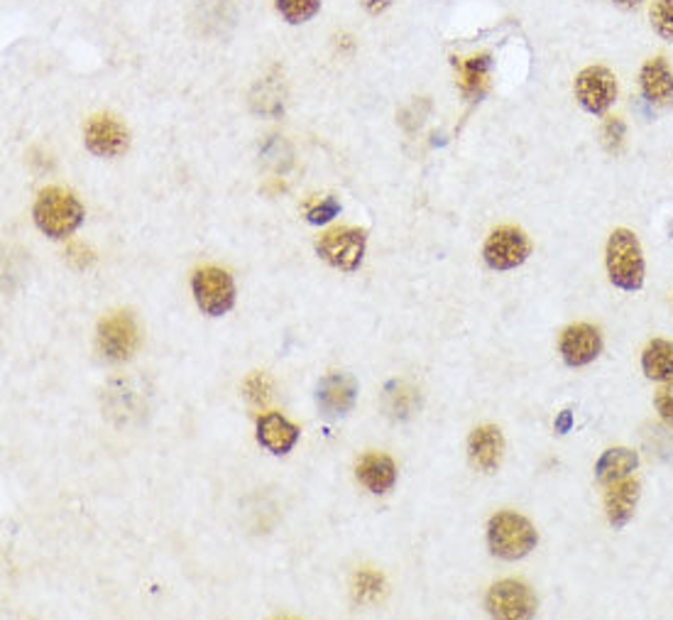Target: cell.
Listing matches in <instances>:
<instances>
[{"mask_svg": "<svg viewBox=\"0 0 673 620\" xmlns=\"http://www.w3.org/2000/svg\"><path fill=\"white\" fill-rule=\"evenodd\" d=\"M561 359L568 368H583L588 363H593L597 356L603 351V334L597 331V327L585 322L571 324V327L563 329L561 341H559Z\"/></svg>", "mask_w": 673, "mask_h": 620, "instance_id": "11", "label": "cell"}, {"mask_svg": "<svg viewBox=\"0 0 673 620\" xmlns=\"http://www.w3.org/2000/svg\"><path fill=\"white\" fill-rule=\"evenodd\" d=\"M637 466H639L637 451L627 449V447H613V449H607L601 459H597L595 478L601 481L603 486H613V483L632 476Z\"/></svg>", "mask_w": 673, "mask_h": 620, "instance_id": "17", "label": "cell"}, {"mask_svg": "<svg viewBox=\"0 0 673 620\" xmlns=\"http://www.w3.org/2000/svg\"><path fill=\"white\" fill-rule=\"evenodd\" d=\"M575 99L581 103V109L591 115H605L617 99V79L615 74L607 67H585L575 77L573 83Z\"/></svg>", "mask_w": 673, "mask_h": 620, "instance_id": "6", "label": "cell"}, {"mask_svg": "<svg viewBox=\"0 0 673 620\" xmlns=\"http://www.w3.org/2000/svg\"><path fill=\"white\" fill-rule=\"evenodd\" d=\"M486 604L490 616L502 620H522L536 613V596L527 584L517 579L498 582L488 591Z\"/></svg>", "mask_w": 673, "mask_h": 620, "instance_id": "8", "label": "cell"}, {"mask_svg": "<svg viewBox=\"0 0 673 620\" xmlns=\"http://www.w3.org/2000/svg\"><path fill=\"white\" fill-rule=\"evenodd\" d=\"M532 253V244L522 228L502 226L492 230L490 238L482 248V258H486L488 268L492 270H514L520 268Z\"/></svg>", "mask_w": 673, "mask_h": 620, "instance_id": "7", "label": "cell"}, {"mask_svg": "<svg viewBox=\"0 0 673 620\" xmlns=\"http://www.w3.org/2000/svg\"><path fill=\"white\" fill-rule=\"evenodd\" d=\"M367 246V234L361 228H333L323 234L317 244V253L329 262L331 268L343 272H355L363 266Z\"/></svg>", "mask_w": 673, "mask_h": 620, "instance_id": "4", "label": "cell"}, {"mask_svg": "<svg viewBox=\"0 0 673 620\" xmlns=\"http://www.w3.org/2000/svg\"><path fill=\"white\" fill-rule=\"evenodd\" d=\"M83 216L87 214H83L79 199L61 187H49L39 192L33 208L37 228L55 240L69 238L83 224Z\"/></svg>", "mask_w": 673, "mask_h": 620, "instance_id": "2", "label": "cell"}, {"mask_svg": "<svg viewBox=\"0 0 673 620\" xmlns=\"http://www.w3.org/2000/svg\"><path fill=\"white\" fill-rule=\"evenodd\" d=\"M363 5H365V10L370 15H380V13H385L387 8L392 5V0H363Z\"/></svg>", "mask_w": 673, "mask_h": 620, "instance_id": "27", "label": "cell"}, {"mask_svg": "<svg viewBox=\"0 0 673 620\" xmlns=\"http://www.w3.org/2000/svg\"><path fill=\"white\" fill-rule=\"evenodd\" d=\"M539 542L534 525L517 512H498L488 525V544L495 556L504 562L524 560Z\"/></svg>", "mask_w": 673, "mask_h": 620, "instance_id": "3", "label": "cell"}, {"mask_svg": "<svg viewBox=\"0 0 673 620\" xmlns=\"http://www.w3.org/2000/svg\"><path fill=\"white\" fill-rule=\"evenodd\" d=\"M258 441L272 454H289L299 441V429L280 413H267L258 422Z\"/></svg>", "mask_w": 673, "mask_h": 620, "instance_id": "16", "label": "cell"}, {"mask_svg": "<svg viewBox=\"0 0 673 620\" xmlns=\"http://www.w3.org/2000/svg\"><path fill=\"white\" fill-rule=\"evenodd\" d=\"M641 371L649 381L673 383V341L654 339L641 353Z\"/></svg>", "mask_w": 673, "mask_h": 620, "instance_id": "19", "label": "cell"}, {"mask_svg": "<svg viewBox=\"0 0 673 620\" xmlns=\"http://www.w3.org/2000/svg\"><path fill=\"white\" fill-rule=\"evenodd\" d=\"M649 18L654 33L661 40L673 42V0H654V5L649 10Z\"/></svg>", "mask_w": 673, "mask_h": 620, "instance_id": "22", "label": "cell"}, {"mask_svg": "<svg viewBox=\"0 0 673 620\" xmlns=\"http://www.w3.org/2000/svg\"><path fill=\"white\" fill-rule=\"evenodd\" d=\"M383 586H385V582H383L380 574L367 572V570L355 574L353 588H355V596L361 598V601H373V598L383 594Z\"/></svg>", "mask_w": 673, "mask_h": 620, "instance_id": "23", "label": "cell"}, {"mask_svg": "<svg viewBox=\"0 0 673 620\" xmlns=\"http://www.w3.org/2000/svg\"><path fill=\"white\" fill-rule=\"evenodd\" d=\"M140 331L128 312H118L103 319L99 327V349L111 361H128L138 351Z\"/></svg>", "mask_w": 673, "mask_h": 620, "instance_id": "9", "label": "cell"}, {"mask_svg": "<svg viewBox=\"0 0 673 620\" xmlns=\"http://www.w3.org/2000/svg\"><path fill=\"white\" fill-rule=\"evenodd\" d=\"M277 13L289 25H304L311 18H317L321 10V0H277Z\"/></svg>", "mask_w": 673, "mask_h": 620, "instance_id": "21", "label": "cell"}, {"mask_svg": "<svg viewBox=\"0 0 673 620\" xmlns=\"http://www.w3.org/2000/svg\"><path fill=\"white\" fill-rule=\"evenodd\" d=\"M357 395V383L349 373H331L326 375L319 385V405L323 415L343 417L351 413Z\"/></svg>", "mask_w": 673, "mask_h": 620, "instance_id": "15", "label": "cell"}, {"mask_svg": "<svg viewBox=\"0 0 673 620\" xmlns=\"http://www.w3.org/2000/svg\"><path fill=\"white\" fill-rule=\"evenodd\" d=\"M605 266L609 282L623 292H639L645 288V253L637 234L629 228H615L607 238Z\"/></svg>", "mask_w": 673, "mask_h": 620, "instance_id": "1", "label": "cell"}, {"mask_svg": "<svg viewBox=\"0 0 673 620\" xmlns=\"http://www.w3.org/2000/svg\"><path fill=\"white\" fill-rule=\"evenodd\" d=\"M568 427H571V413H563V417L556 422V429H559V432H566Z\"/></svg>", "mask_w": 673, "mask_h": 620, "instance_id": "29", "label": "cell"}, {"mask_svg": "<svg viewBox=\"0 0 673 620\" xmlns=\"http://www.w3.org/2000/svg\"><path fill=\"white\" fill-rule=\"evenodd\" d=\"M192 290L198 309L204 314H212V317H224V314L233 309L236 304L233 278H230L226 270L214 266L194 272Z\"/></svg>", "mask_w": 673, "mask_h": 620, "instance_id": "5", "label": "cell"}, {"mask_svg": "<svg viewBox=\"0 0 673 620\" xmlns=\"http://www.w3.org/2000/svg\"><path fill=\"white\" fill-rule=\"evenodd\" d=\"M255 383H262V375H255L248 381V385H255ZM265 393H267V385H262V387H258L255 393H250V397H255V401H267Z\"/></svg>", "mask_w": 673, "mask_h": 620, "instance_id": "28", "label": "cell"}, {"mask_svg": "<svg viewBox=\"0 0 673 620\" xmlns=\"http://www.w3.org/2000/svg\"><path fill=\"white\" fill-rule=\"evenodd\" d=\"M357 478L370 493H387L397 481V466L385 454H365L357 464Z\"/></svg>", "mask_w": 673, "mask_h": 620, "instance_id": "18", "label": "cell"}, {"mask_svg": "<svg viewBox=\"0 0 673 620\" xmlns=\"http://www.w3.org/2000/svg\"><path fill=\"white\" fill-rule=\"evenodd\" d=\"M639 496H641V486L635 478H625V481L613 483V486H607L605 512H607L609 525H613L615 530L627 528L629 520L635 518Z\"/></svg>", "mask_w": 673, "mask_h": 620, "instance_id": "14", "label": "cell"}, {"mask_svg": "<svg viewBox=\"0 0 673 620\" xmlns=\"http://www.w3.org/2000/svg\"><path fill=\"white\" fill-rule=\"evenodd\" d=\"M83 143L87 150L96 157H118L128 150L130 135L128 128L113 115H93L83 128Z\"/></svg>", "mask_w": 673, "mask_h": 620, "instance_id": "10", "label": "cell"}, {"mask_svg": "<svg viewBox=\"0 0 673 620\" xmlns=\"http://www.w3.org/2000/svg\"><path fill=\"white\" fill-rule=\"evenodd\" d=\"M654 407L659 417L664 419L669 427H673V383H664L654 395Z\"/></svg>", "mask_w": 673, "mask_h": 620, "instance_id": "24", "label": "cell"}, {"mask_svg": "<svg viewBox=\"0 0 673 620\" xmlns=\"http://www.w3.org/2000/svg\"><path fill=\"white\" fill-rule=\"evenodd\" d=\"M502 451L504 439L498 427L482 425L468 439V456L470 464L476 466L482 474H492L502 464Z\"/></svg>", "mask_w": 673, "mask_h": 620, "instance_id": "12", "label": "cell"}, {"mask_svg": "<svg viewBox=\"0 0 673 620\" xmlns=\"http://www.w3.org/2000/svg\"><path fill=\"white\" fill-rule=\"evenodd\" d=\"M488 67H490L488 55L470 57L466 61H460V87H463V91L468 93V97H476V93L482 91Z\"/></svg>", "mask_w": 673, "mask_h": 620, "instance_id": "20", "label": "cell"}, {"mask_svg": "<svg viewBox=\"0 0 673 620\" xmlns=\"http://www.w3.org/2000/svg\"><path fill=\"white\" fill-rule=\"evenodd\" d=\"M615 5L625 8V10H635L641 5V0H615Z\"/></svg>", "mask_w": 673, "mask_h": 620, "instance_id": "30", "label": "cell"}, {"mask_svg": "<svg viewBox=\"0 0 673 620\" xmlns=\"http://www.w3.org/2000/svg\"><path fill=\"white\" fill-rule=\"evenodd\" d=\"M639 89L651 106H671L673 103V69L664 57L649 59L639 71Z\"/></svg>", "mask_w": 673, "mask_h": 620, "instance_id": "13", "label": "cell"}, {"mask_svg": "<svg viewBox=\"0 0 673 620\" xmlns=\"http://www.w3.org/2000/svg\"><path fill=\"white\" fill-rule=\"evenodd\" d=\"M603 138H605V147L609 153H617L619 145L625 140V123L619 119H607L605 128H603Z\"/></svg>", "mask_w": 673, "mask_h": 620, "instance_id": "25", "label": "cell"}, {"mask_svg": "<svg viewBox=\"0 0 673 620\" xmlns=\"http://www.w3.org/2000/svg\"><path fill=\"white\" fill-rule=\"evenodd\" d=\"M341 204L335 202V199H326V202L317 208H311L309 212V221L311 224H326V221H331L333 216H339Z\"/></svg>", "mask_w": 673, "mask_h": 620, "instance_id": "26", "label": "cell"}]
</instances>
